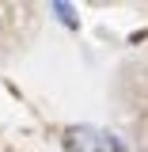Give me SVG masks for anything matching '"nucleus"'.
Segmentation results:
<instances>
[{"label":"nucleus","instance_id":"1","mask_svg":"<svg viewBox=\"0 0 148 152\" xmlns=\"http://www.w3.org/2000/svg\"><path fill=\"white\" fill-rule=\"evenodd\" d=\"M65 148L69 152H103L106 148V137L91 126H76V129L65 133Z\"/></svg>","mask_w":148,"mask_h":152}]
</instances>
